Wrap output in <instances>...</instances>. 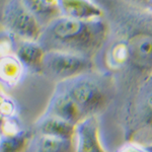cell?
Segmentation results:
<instances>
[{"label":"cell","instance_id":"1","mask_svg":"<svg viewBox=\"0 0 152 152\" xmlns=\"http://www.w3.org/2000/svg\"><path fill=\"white\" fill-rule=\"evenodd\" d=\"M107 37L102 19L77 20L58 16L44 26L39 43L48 51L76 54L92 59Z\"/></svg>","mask_w":152,"mask_h":152},{"label":"cell","instance_id":"2","mask_svg":"<svg viewBox=\"0 0 152 152\" xmlns=\"http://www.w3.org/2000/svg\"><path fill=\"white\" fill-rule=\"evenodd\" d=\"M55 87L69 95L87 118L104 109L112 94V80L107 75L90 71L57 82Z\"/></svg>","mask_w":152,"mask_h":152},{"label":"cell","instance_id":"3","mask_svg":"<svg viewBox=\"0 0 152 152\" xmlns=\"http://www.w3.org/2000/svg\"><path fill=\"white\" fill-rule=\"evenodd\" d=\"M2 24L18 41L38 42L44 28L21 0H7L2 11Z\"/></svg>","mask_w":152,"mask_h":152},{"label":"cell","instance_id":"4","mask_svg":"<svg viewBox=\"0 0 152 152\" xmlns=\"http://www.w3.org/2000/svg\"><path fill=\"white\" fill-rule=\"evenodd\" d=\"M94 61L90 58L66 52L48 51L44 57L42 75L60 82L94 71Z\"/></svg>","mask_w":152,"mask_h":152},{"label":"cell","instance_id":"5","mask_svg":"<svg viewBox=\"0 0 152 152\" xmlns=\"http://www.w3.org/2000/svg\"><path fill=\"white\" fill-rule=\"evenodd\" d=\"M43 115L58 118L75 126L86 118L74 100L65 91L57 87L54 89L52 96Z\"/></svg>","mask_w":152,"mask_h":152},{"label":"cell","instance_id":"6","mask_svg":"<svg viewBox=\"0 0 152 152\" xmlns=\"http://www.w3.org/2000/svg\"><path fill=\"white\" fill-rule=\"evenodd\" d=\"M75 152H107L100 142L97 118L90 116L76 125Z\"/></svg>","mask_w":152,"mask_h":152},{"label":"cell","instance_id":"7","mask_svg":"<svg viewBox=\"0 0 152 152\" xmlns=\"http://www.w3.org/2000/svg\"><path fill=\"white\" fill-rule=\"evenodd\" d=\"M60 15L77 20L102 19V9L92 0H58Z\"/></svg>","mask_w":152,"mask_h":152},{"label":"cell","instance_id":"8","mask_svg":"<svg viewBox=\"0 0 152 152\" xmlns=\"http://www.w3.org/2000/svg\"><path fill=\"white\" fill-rule=\"evenodd\" d=\"M76 126L51 116L42 115L34 124V134L75 140Z\"/></svg>","mask_w":152,"mask_h":152},{"label":"cell","instance_id":"9","mask_svg":"<svg viewBox=\"0 0 152 152\" xmlns=\"http://www.w3.org/2000/svg\"><path fill=\"white\" fill-rule=\"evenodd\" d=\"M46 51L39 42L18 41L15 55L23 65L26 71L42 74Z\"/></svg>","mask_w":152,"mask_h":152},{"label":"cell","instance_id":"10","mask_svg":"<svg viewBox=\"0 0 152 152\" xmlns=\"http://www.w3.org/2000/svg\"><path fill=\"white\" fill-rule=\"evenodd\" d=\"M131 61L140 68H152V36L136 35L128 41Z\"/></svg>","mask_w":152,"mask_h":152},{"label":"cell","instance_id":"11","mask_svg":"<svg viewBox=\"0 0 152 152\" xmlns=\"http://www.w3.org/2000/svg\"><path fill=\"white\" fill-rule=\"evenodd\" d=\"M28 152H75V140L34 134Z\"/></svg>","mask_w":152,"mask_h":152},{"label":"cell","instance_id":"12","mask_svg":"<svg viewBox=\"0 0 152 152\" xmlns=\"http://www.w3.org/2000/svg\"><path fill=\"white\" fill-rule=\"evenodd\" d=\"M26 69L16 57V55H8L0 58V84L7 87L18 85L23 79Z\"/></svg>","mask_w":152,"mask_h":152},{"label":"cell","instance_id":"13","mask_svg":"<svg viewBox=\"0 0 152 152\" xmlns=\"http://www.w3.org/2000/svg\"><path fill=\"white\" fill-rule=\"evenodd\" d=\"M34 133L26 129L0 135V152H28Z\"/></svg>","mask_w":152,"mask_h":152},{"label":"cell","instance_id":"14","mask_svg":"<svg viewBox=\"0 0 152 152\" xmlns=\"http://www.w3.org/2000/svg\"><path fill=\"white\" fill-rule=\"evenodd\" d=\"M43 26L60 15L58 0H21Z\"/></svg>","mask_w":152,"mask_h":152},{"label":"cell","instance_id":"15","mask_svg":"<svg viewBox=\"0 0 152 152\" xmlns=\"http://www.w3.org/2000/svg\"><path fill=\"white\" fill-rule=\"evenodd\" d=\"M129 61H131V52L128 41L117 42L107 53V64L112 69L123 68Z\"/></svg>","mask_w":152,"mask_h":152},{"label":"cell","instance_id":"16","mask_svg":"<svg viewBox=\"0 0 152 152\" xmlns=\"http://www.w3.org/2000/svg\"><path fill=\"white\" fill-rule=\"evenodd\" d=\"M18 109L16 102L6 92H4L0 84V134L9 122L18 118Z\"/></svg>","mask_w":152,"mask_h":152},{"label":"cell","instance_id":"17","mask_svg":"<svg viewBox=\"0 0 152 152\" xmlns=\"http://www.w3.org/2000/svg\"><path fill=\"white\" fill-rule=\"evenodd\" d=\"M139 100L141 102V112L143 113V120L146 125H152V81L147 82L141 88Z\"/></svg>","mask_w":152,"mask_h":152},{"label":"cell","instance_id":"18","mask_svg":"<svg viewBox=\"0 0 152 152\" xmlns=\"http://www.w3.org/2000/svg\"><path fill=\"white\" fill-rule=\"evenodd\" d=\"M18 39L14 38L5 29L0 33V58L8 55H14L18 47Z\"/></svg>","mask_w":152,"mask_h":152},{"label":"cell","instance_id":"19","mask_svg":"<svg viewBox=\"0 0 152 152\" xmlns=\"http://www.w3.org/2000/svg\"><path fill=\"white\" fill-rule=\"evenodd\" d=\"M117 152H149L145 146H141L135 142H128L122 145Z\"/></svg>","mask_w":152,"mask_h":152},{"label":"cell","instance_id":"20","mask_svg":"<svg viewBox=\"0 0 152 152\" xmlns=\"http://www.w3.org/2000/svg\"><path fill=\"white\" fill-rule=\"evenodd\" d=\"M144 6H145V8L147 9V10L152 13V0H146Z\"/></svg>","mask_w":152,"mask_h":152},{"label":"cell","instance_id":"21","mask_svg":"<svg viewBox=\"0 0 152 152\" xmlns=\"http://www.w3.org/2000/svg\"><path fill=\"white\" fill-rule=\"evenodd\" d=\"M133 1L137 2V3H142L144 5V4H145V2H146V0H133Z\"/></svg>","mask_w":152,"mask_h":152},{"label":"cell","instance_id":"22","mask_svg":"<svg viewBox=\"0 0 152 152\" xmlns=\"http://www.w3.org/2000/svg\"><path fill=\"white\" fill-rule=\"evenodd\" d=\"M145 147H146L147 150H148L149 152H152V144H149V145H147Z\"/></svg>","mask_w":152,"mask_h":152},{"label":"cell","instance_id":"23","mask_svg":"<svg viewBox=\"0 0 152 152\" xmlns=\"http://www.w3.org/2000/svg\"><path fill=\"white\" fill-rule=\"evenodd\" d=\"M149 80H151V81H152V71H151V74H150V77H149Z\"/></svg>","mask_w":152,"mask_h":152}]
</instances>
